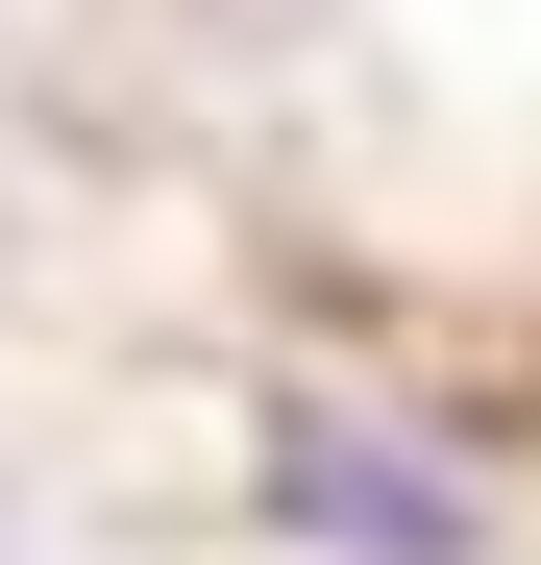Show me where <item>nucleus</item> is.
<instances>
[{"mask_svg": "<svg viewBox=\"0 0 541 565\" xmlns=\"http://www.w3.org/2000/svg\"><path fill=\"white\" fill-rule=\"evenodd\" d=\"M270 516L344 541V565H468V492H443V467H394L370 418H296V443H270Z\"/></svg>", "mask_w": 541, "mask_h": 565, "instance_id": "1", "label": "nucleus"}]
</instances>
